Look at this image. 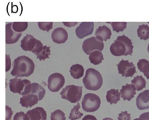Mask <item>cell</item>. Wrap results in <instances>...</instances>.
Instances as JSON below:
<instances>
[{
  "instance_id": "cell-1",
  "label": "cell",
  "mask_w": 149,
  "mask_h": 120,
  "mask_svg": "<svg viewBox=\"0 0 149 120\" xmlns=\"http://www.w3.org/2000/svg\"><path fill=\"white\" fill-rule=\"evenodd\" d=\"M35 67L32 59L25 55H21L14 59L11 74L16 78L28 77L33 74Z\"/></svg>"
},
{
  "instance_id": "cell-2",
  "label": "cell",
  "mask_w": 149,
  "mask_h": 120,
  "mask_svg": "<svg viewBox=\"0 0 149 120\" xmlns=\"http://www.w3.org/2000/svg\"><path fill=\"white\" fill-rule=\"evenodd\" d=\"M133 50V46L132 40L124 34L118 36L115 42L110 46L111 54L116 57L131 55Z\"/></svg>"
},
{
  "instance_id": "cell-3",
  "label": "cell",
  "mask_w": 149,
  "mask_h": 120,
  "mask_svg": "<svg viewBox=\"0 0 149 120\" xmlns=\"http://www.w3.org/2000/svg\"><path fill=\"white\" fill-rule=\"evenodd\" d=\"M83 81L87 89L94 91L99 90L103 83V79L100 72L91 68L87 70Z\"/></svg>"
},
{
  "instance_id": "cell-4",
  "label": "cell",
  "mask_w": 149,
  "mask_h": 120,
  "mask_svg": "<svg viewBox=\"0 0 149 120\" xmlns=\"http://www.w3.org/2000/svg\"><path fill=\"white\" fill-rule=\"evenodd\" d=\"M9 86L10 90L14 93H18L22 96L29 94L32 83L29 80L15 78L10 80Z\"/></svg>"
},
{
  "instance_id": "cell-5",
  "label": "cell",
  "mask_w": 149,
  "mask_h": 120,
  "mask_svg": "<svg viewBox=\"0 0 149 120\" xmlns=\"http://www.w3.org/2000/svg\"><path fill=\"white\" fill-rule=\"evenodd\" d=\"M83 87L70 85L64 88L60 93L61 98L72 103L79 102L81 98Z\"/></svg>"
},
{
  "instance_id": "cell-6",
  "label": "cell",
  "mask_w": 149,
  "mask_h": 120,
  "mask_svg": "<svg viewBox=\"0 0 149 120\" xmlns=\"http://www.w3.org/2000/svg\"><path fill=\"white\" fill-rule=\"evenodd\" d=\"M21 47L24 51H31L36 55L43 49V45L40 40L28 34L21 40Z\"/></svg>"
},
{
  "instance_id": "cell-7",
  "label": "cell",
  "mask_w": 149,
  "mask_h": 120,
  "mask_svg": "<svg viewBox=\"0 0 149 120\" xmlns=\"http://www.w3.org/2000/svg\"><path fill=\"white\" fill-rule=\"evenodd\" d=\"M101 106V99L98 96L93 93L85 94L82 100L83 109L86 112H94Z\"/></svg>"
},
{
  "instance_id": "cell-8",
  "label": "cell",
  "mask_w": 149,
  "mask_h": 120,
  "mask_svg": "<svg viewBox=\"0 0 149 120\" xmlns=\"http://www.w3.org/2000/svg\"><path fill=\"white\" fill-rule=\"evenodd\" d=\"M65 83L64 76L60 73H54L50 75L47 81V87L52 92H58Z\"/></svg>"
},
{
  "instance_id": "cell-9",
  "label": "cell",
  "mask_w": 149,
  "mask_h": 120,
  "mask_svg": "<svg viewBox=\"0 0 149 120\" xmlns=\"http://www.w3.org/2000/svg\"><path fill=\"white\" fill-rule=\"evenodd\" d=\"M104 48L103 41L99 40L95 37H92L85 40L83 43V50L84 52L89 55L94 50L102 51Z\"/></svg>"
},
{
  "instance_id": "cell-10",
  "label": "cell",
  "mask_w": 149,
  "mask_h": 120,
  "mask_svg": "<svg viewBox=\"0 0 149 120\" xmlns=\"http://www.w3.org/2000/svg\"><path fill=\"white\" fill-rule=\"evenodd\" d=\"M118 72L125 78L132 77L136 74V67L133 63L129 62L127 60L122 59L117 65Z\"/></svg>"
},
{
  "instance_id": "cell-11",
  "label": "cell",
  "mask_w": 149,
  "mask_h": 120,
  "mask_svg": "<svg viewBox=\"0 0 149 120\" xmlns=\"http://www.w3.org/2000/svg\"><path fill=\"white\" fill-rule=\"evenodd\" d=\"M94 22H82L77 28L76 33L79 39H83L93 33L94 30Z\"/></svg>"
},
{
  "instance_id": "cell-12",
  "label": "cell",
  "mask_w": 149,
  "mask_h": 120,
  "mask_svg": "<svg viewBox=\"0 0 149 120\" xmlns=\"http://www.w3.org/2000/svg\"><path fill=\"white\" fill-rule=\"evenodd\" d=\"M12 25L13 23H8L6 26V41L8 44H11L17 43L22 36L21 33H17L13 30L12 28Z\"/></svg>"
},
{
  "instance_id": "cell-13",
  "label": "cell",
  "mask_w": 149,
  "mask_h": 120,
  "mask_svg": "<svg viewBox=\"0 0 149 120\" xmlns=\"http://www.w3.org/2000/svg\"><path fill=\"white\" fill-rule=\"evenodd\" d=\"M26 114L29 120H46L47 113L45 109L41 107H38L28 111Z\"/></svg>"
},
{
  "instance_id": "cell-14",
  "label": "cell",
  "mask_w": 149,
  "mask_h": 120,
  "mask_svg": "<svg viewBox=\"0 0 149 120\" xmlns=\"http://www.w3.org/2000/svg\"><path fill=\"white\" fill-rule=\"evenodd\" d=\"M51 36L54 43L63 44L68 39V33L64 28H57L53 31Z\"/></svg>"
},
{
  "instance_id": "cell-15",
  "label": "cell",
  "mask_w": 149,
  "mask_h": 120,
  "mask_svg": "<svg viewBox=\"0 0 149 120\" xmlns=\"http://www.w3.org/2000/svg\"><path fill=\"white\" fill-rule=\"evenodd\" d=\"M136 106L140 110L149 109V90H146L138 95Z\"/></svg>"
},
{
  "instance_id": "cell-16",
  "label": "cell",
  "mask_w": 149,
  "mask_h": 120,
  "mask_svg": "<svg viewBox=\"0 0 149 120\" xmlns=\"http://www.w3.org/2000/svg\"><path fill=\"white\" fill-rule=\"evenodd\" d=\"M120 93L124 100L130 101L136 94V88L132 84H126L122 87Z\"/></svg>"
},
{
  "instance_id": "cell-17",
  "label": "cell",
  "mask_w": 149,
  "mask_h": 120,
  "mask_svg": "<svg viewBox=\"0 0 149 120\" xmlns=\"http://www.w3.org/2000/svg\"><path fill=\"white\" fill-rule=\"evenodd\" d=\"M39 101V99L38 96L33 94H28L26 95H24L20 98L21 105L25 108L33 107L35 104H38Z\"/></svg>"
},
{
  "instance_id": "cell-18",
  "label": "cell",
  "mask_w": 149,
  "mask_h": 120,
  "mask_svg": "<svg viewBox=\"0 0 149 120\" xmlns=\"http://www.w3.org/2000/svg\"><path fill=\"white\" fill-rule=\"evenodd\" d=\"M111 35L112 32L110 29L105 25L99 26L95 32L96 38L102 41L110 39Z\"/></svg>"
},
{
  "instance_id": "cell-19",
  "label": "cell",
  "mask_w": 149,
  "mask_h": 120,
  "mask_svg": "<svg viewBox=\"0 0 149 120\" xmlns=\"http://www.w3.org/2000/svg\"><path fill=\"white\" fill-rule=\"evenodd\" d=\"M70 73L74 79H79L84 75V68L80 64L72 65L70 68Z\"/></svg>"
},
{
  "instance_id": "cell-20",
  "label": "cell",
  "mask_w": 149,
  "mask_h": 120,
  "mask_svg": "<svg viewBox=\"0 0 149 120\" xmlns=\"http://www.w3.org/2000/svg\"><path fill=\"white\" fill-rule=\"evenodd\" d=\"M29 94H33L38 96L40 101L42 100L45 97V95L46 94V90L45 88L40 85L39 83L35 82L32 83L31 90Z\"/></svg>"
},
{
  "instance_id": "cell-21",
  "label": "cell",
  "mask_w": 149,
  "mask_h": 120,
  "mask_svg": "<svg viewBox=\"0 0 149 120\" xmlns=\"http://www.w3.org/2000/svg\"><path fill=\"white\" fill-rule=\"evenodd\" d=\"M106 99L111 104H116L120 100V93L118 89H112L107 93Z\"/></svg>"
},
{
  "instance_id": "cell-22",
  "label": "cell",
  "mask_w": 149,
  "mask_h": 120,
  "mask_svg": "<svg viewBox=\"0 0 149 120\" xmlns=\"http://www.w3.org/2000/svg\"><path fill=\"white\" fill-rule=\"evenodd\" d=\"M89 55L90 61L94 65H99L104 60L103 54L100 51H94Z\"/></svg>"
},
{
  "instance_id": "cell-23",
  "label": "cell",
  "mask_w": 149,
  "mask_h": 120,
  "mask_svg": "<svg viewBox=\"0 0 149 120\" xmlns=\"http://www.w3.org/2000/svg\"><path fill=\"white\" fill-rule=\"evenodd\" d=\"M137 67L139 71L143 72L144 76L149 79V61L146 59H141L137 63Z\"/></svg>"
},
{
  "instance_id": "cell-24",
  "label": "cell",
  "mask_w": 149,
  "mask_h": 120,
  "mask_svg": "<svg viewBox=\"0 0 149 120\" xmlns=\"http://www.w3.org/2000/svg\"><path fill=\"white\" fill-rule=\"evenodd\" d=\"M137 36L141 39L146 40L149 39V26L147 25L143 24L139 26L137 30Z\"/></svg>"
},
{
  "instance_id": "cell-25",
  "label": "cell",
  "mask_w": 149,
  "mask_h": 120,
  "mask_svg": "<svg viewBox=\"0 0 149 120\" xmlns=\"http://www.w3.org/2000/svg\"><path fill=\"white\" fill-rule=\"evenodd\" d=\"M132 83L134 86L136 90L140 91L145 88L146 85V81L142 76H137L134 77V79L132 81Z\"/></svg>"
},
{
  "instance_id": "cell-26",
  "label": "cell",
  "mask_w": 149,
  "mask_h": 120,
  "mask_svg": "<svg viewBox=\"0 0 149 120\" xmlns=\"http://www.w3.org/2000/svg\"><path fill=\"white\" fill-rule=\"evenodd\" d=\"M80 108V103H77V105L74 106V107L71 109L70 115L69 119L70 120H76L77 119H80L83 115V114L79 111V109Z\"/></svg>"
},
{
  "instance_id": "cell-27",
  "label": "cell",
  "mask_w": 149,
  "mask_h": 120,
  "mask_svg": "<svg viewBox=\"0 0 149 120\" xmlns=\"http://www.w3.org/2000/svg\"><path fill=\"white\" fill-rule=\"evenodd\" d=\"M50 54V47L47 46H43V49L36 55V58L39 59L40 61H45L46 59L49 58Z\"/></svg>"
},
{
  "instance_id": "cell-28",
  "label": "cell",
  "mask_w": 149,
  "mask_h": 120,
  "mask_svg": "<svg viewBox=\"0 0 149 120\" xmlns=\"http://www.w3.org/2000/svg\"><path fill=\"white\" fill-rule=\"evenodd\" d=\"M28 26V23L27 22H13L12 25V28L14 31H15L17 33H21L26 30Z\"/></svg>"
},
{
  "instance_id": "cell-29",
  "label": "cell",
  "mask_w": 149,
  "mask_h": 120,
  "mask_svg": "<svg viewBox=\"0 0 149 120\" xmlns=\"http://www.w3.org/2000/svg\"><path fill=\"white\" fill-rule=\"evenodd\" d=\"M50 120H65V114L61 110H56L52 112Z\"/></svg>"
},
{
  "instance_id": "cell-30",
  "label": "cell",
  "mask_w": 149,
  "mask_h": 120,
  "mask_svg": "<svg viewBox=\"0 0 149 120\" xmlns=\"http://www.w3.org/2000/svg\"><path fill=\"white\" fill-rule=\"evenodd\" d=\"M113 30L118 33L123 31L127 26V22H111Z\"/></svg>"
},
{
  "instance_id": "cell-31",
  "label": "cell",
  "mask_w": 149,
  "mask_h": 120,
  "mask_svg": "<svg viewBox=\"0 0 149 120\" xmlns=\"http://www.w3.org/2000/svg\"><path fill=\"white\" fill-rule=\"evenodd\" d=\"M39 29L43 31H46L47 32H49L51 29H53V22H39L38 23Z\"/></svg>"
},
{
  "instance_id": "cell-32",
  "label": "cell",
  "mask_w": 149,
  "mask_h": 120,
  "mask_svg": "<svg viewBox=\"0 0 149 120\" xmlns=\"http://www.w3.org/2000/svg\"><path fill=\"white\" fill-rule=\"evenodd\" d=\"M13 120H29V119L25 113L23 111H20L15 114Z\"/></svg>"
},
{
  "instance_id": "cell-33",
  "label": "cell",
  "mask_w": 149,
  "mask_h": 120,
  "mask_svg": "<svg viewBox=\"0 0 149 120\" xmlns=\"http://www.w3.org/2000/svg\"><path fill=\"white\" fill-rule=\"evenodd\" d=\"M118 119V120H130V114H129L126 111H122L119 114Z\"/></svg>"
},
{
  "instance_id": "cell-34",
  "label": "cell",
  "mask_w": 149,
  "mask_h": 120,
  "mask_svg": "<svg viewBox=\"0 0 149 120\" xmlns=\"http://www.w3.org/2000/svg\"><path fill=\"white\" fill-rule=\"evenodd\" d=\"M13 114V112L11 108L7 106H6V120H11Z\"/></svg>"
},
{
  "instance_id": "cell-35",
  "label": "cell",
  "mask_w": 149,
  "mask_h": 120,
  "mask_svg": "<svg viewBox=\"0 0 149 120\" xmlns=\"http://www.w3.org/2000/svg\"><path fill=\"white\" fill-rule=\"evenodd\" d=\"M11 67V61L10 56L8 54H6V72H8Z\"/></svg>"
},
{
  "instance_id": "cell-36",
  "label": "cell",
  "mask_w": 149,
  "mask_h": 120,
  "mask_svg": "<svg viewBox=\"0 0 149 120\" xmlns=\"http://www.w3.org/2000/svg\"><path fill=\"white\" fill-rule=\"evenodd\" d=\"M139 118H141L143 120H149V112H144L141 114Z\"/></svg>"
},
{
  "instance_id": "cell-37",
  "label": "cell",
  "mask_w": 149,
  "mask_h": 120,
  "mask_svg": "<svg viewBox=\"0 0 149 120\" xmlns=\"http://www.w3.org/2000/svg\"><path fill=\"white\" fill-rule=\"evenodd\" d=\"M82 120H97V119L94 115H87L83 118Z\"/></svg>"
},
{
  "instance_id": "cell-38",
  "label": "cell",
  "mask_w": 149,
  "mask_h": 120,
  "mask_svg": "<svg viewBox=\"0 0 149 120\" xmlns=\"http://www.w3.org/2000/svg\"><path fill=\"white\" fill-rule=\"evenodd\" d=\"M63 23L65 26L68 27V28H71V27L74 26H76V25H77L78 22H63Z\"/></svg>"
},
{
  "instance_id": "cell-39",
  "label": "cell",
  "mask_w": 149,
  "mask_h": 120,
  "mask_svg": "<svg viewBox=\"0 0 149 120\" xmlns=\"http://www.w3.org/2000/svg\"><path fill=\"white\" fill-rule=\"evenodd\" d=\"M102 120H113V119H112V118H105L103 119Z\"/></svg>"
},
{
  "instance_id": "cell-40",
  "label": "cell",
  "mask_w": 149,
  "mask_h": 120,
  "mask_svg": "<svg viewBox=\"0 0 149 120\" xmlns=\"http://www.w3.org/2000/svg\"><path fill=\"white\" fill-rule=\"evenodd\" d=\"M133 120H143V119L141 118H136V119H134Z\"/></svg>"
},
{
  "instance_id": "cell-41",
  "label": "cell",
  "mask_w": 149,
  "mask_h": 120,
  "mask_svg": "<svg viewBox=\"0 0 149 120\" xmlns=\"http://www.w3.org/2000/svg\"><path fill=\"white\" fill-rule=\"evenodd\" d=\"M147 51H148V53H149V44H148V47H147Z\"/></svg>"
},
{
  "instance_id": "cell-42",
  "label": "cell",
  "mask_w": 149,
  "mask_h": 120,
  "mask_svg": "<svg viewBox=\"0 0 149 120\" xmlns=\"http://www.w3.org/2000/svg\"><path fill=\"white\" fill-rule=\"evenodd\" d=\"M148 23H149V22H148Z\"/></svg>"
}]
</instances>
